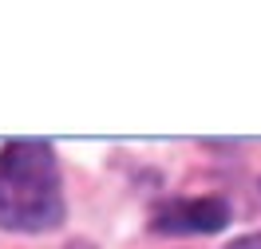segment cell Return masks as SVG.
<instances>
[{"instance_id": "cell-1", "label": "cell", "mask_w": 261, "mask_h": 249, "mask_svg": "<svg viewBox=\"0 0 261 249\" xmlns=\"http://www.w3.org/2000/svg\"><path fill=\"white\" fill-rule=\"evenodd\" d=\"M64 217L60 170L48 143H8L0 150V230L44 233Z\"/></svg>"}, {"instance_id": "cell-2", "label": "cell", "mask_w": 261, "mask_h": 249, "mask_svg": "<svg viewBox=\"0 0 261 249\" xmlns=\"http://www.w3.org/2000/svg\"><path fill=\"white\" fill-rule=\"evenodd\" d=\"M229 222V206L222 198H174L150 214L154 233H218Z\"/></svg>"}, {"instance_id": "cell-3", "label": "cell", "mask_w": 261, "mask_h": 249, "mask_svg": "<svg viewBox=\"0 0 261 249\" xmlns=\"http://www.w3.org/2000/svg\"><path fill=\"white\" fill-rule=\"evenodd\" d=\"M229 249H261V233H249V237H238Z\"/></svg>"}]
</instances>
